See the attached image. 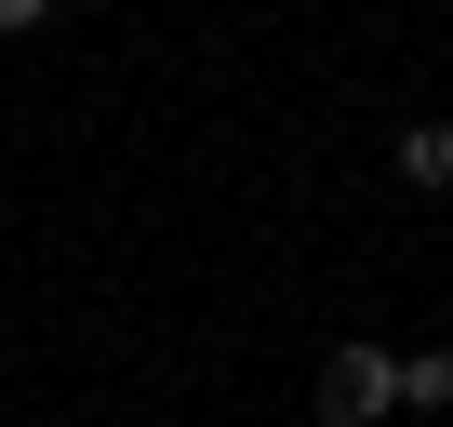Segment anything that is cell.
I'll return each mask as SVG.
<instances>
[{"mask_svg": "<svg viewBox=\"0 0 453 427\" xmlns=\"http://www.w3.org/2000/svg\"><path fill=\"white\" fill-rule=\"evenodd\" d=\"M400 400H413V414H453V347H413V361H400Z\"/></svg>", "mask_w": 453, "mask_h": 427, "instance_id": "obj_3", "label": "cell"}, {"mask_svg": "<svg viewBox=\"0 0 453 427\" xmlns=\"http://www.w3.org/2000/svg\"><path fill=\"white\" fill-rule=\"evenodd\" d=\"M41 14H54V0H0V41H27V27H41Z\"/></svg>", "mask_w": 453, "mask_h": 427, "instance_id": "obj_4", "label": "cell"}, {"mask_svg": "<svg viewBox=\"0 0 453 427\" xmlns=\"http://www.w3.org/2000/svg\"><path fill=\"white\" fill-rule=\"evenodd\" d=\"M400 174H413V187H453V120H413V134H400Z\"/></svg>", "mask_w": 453, "mask_h": 427, "instance_id": "obj_2", "label": "cell"}, {"mask_svg": "<svg viewBox=\"0 0 453 427\" xmlns=\"http://www.w3.org/2000/svg\"><path fill=\"white\" fill-rule=\"evenodd\" d=\"M320 414H334V427H387V414H400V347H373V334L334 347V361H320Z\"/></svg>", "mask_w": 453, "mask_h": 427, "instance_id": "obj_1", "label": "cell"}]
</instances>
